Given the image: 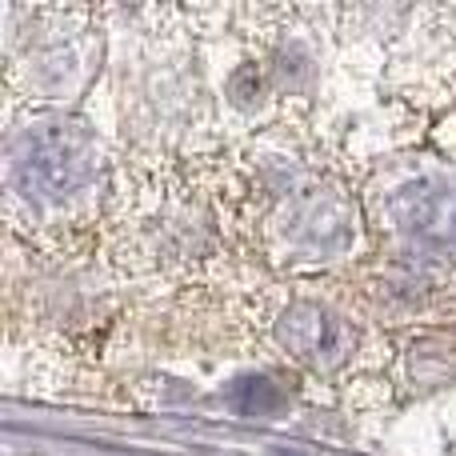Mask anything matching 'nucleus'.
I'll list each match as a JSON object with an SVG mask.
<instances>
[{"label":"nucleus","mask_w":456,"mask_h":456,"mask_svg":"<svg viewBox=\"0 0 456 456\" xmlns=\"http://www.w3.org/2000/svg\"><path fill=\"white\" fill-rule=\"evenodd\" d=\"M96 173V149L77 125L45 120L16 141L12 176L24 197L61 205L77 197Z\"/></svg>","instance_id":"1"},{"label":"nucleus","mask_w":456,"mask_h":456,"mask_svg":"<svg viewBox=\"0 0 456 456\" xmlns=\"http://www.w3.org/2000/svg\"><path fill=\"white\" fill-rule=\"evenodd\" d=\"M276 337L297 361L313 364V369H337L353 353V329L313 300H297L284 308V316L276 321Z\"/></svg>","instance_id":"2"},{"label":"nucleus","mask_w":456,"mask_h":456,"mask_svg":"<svg viewBox=\"0 0 456 456\" xmlns=\"http://www.w3.org/2000/svg\"><path fill=\"white\" fill-rule=\"evenodd\" d=\"M232 404L244 417H268V412H276L284 404V393L268 377H248V380H236Z\"/></svg>","instance_id":"5"},{"label":"nucleus","mask_w":456,"mask_h":456,"mask_svg":"<svg viewBox=\"0 0 456 456\" xmlns=\"http://www.w3.org/2000/svg\"><path fill=\"white\" fill-rule=\"evenodd\" d=\"M284 236L300 256H337L353 244V221H348L345 205L337 197H324V192H308L305 200L289 208V221H284Z\"/></svg>","instance_id":"4"},{"label":"nucleus","mask_w":456,"mask_h":456,"mask_svg":"<svg viewBox=\"0 0 456 456\" xmlns=\"http://www.w3.org/2000/svg\"><path fill=\"white\" fill-rule=\"evenodd\" d=\"M396 224L417 244L456 252V189L433 176L404 184L396 192Z\"/></svg>","instance_id":"3"}]
</instances>
